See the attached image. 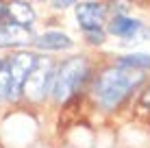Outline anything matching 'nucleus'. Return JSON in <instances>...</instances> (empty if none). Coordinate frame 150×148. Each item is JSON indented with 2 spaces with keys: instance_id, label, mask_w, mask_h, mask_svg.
Here are the masks:
<instances>
[{
  "instance_id": "nucleus-1",
  "label": "nucleus",
  "mask_w": 150,
  "mask_h": 148,
  "mask_svg": "<svg viewBox=\"0 0 150 148\" xmlns=\"http://www.w3.org/2000/svg\"><path fill=\"white\" fill-rule=\"evenodd\" d=\"M142 83V72L133 68H107L94 83V96L98 105L105 109H113L128 96L135 85Z\"/></svg>"
},
{
  "instance_id": "nucleus-2",
  "label": "nucleus",
  "mask_w": 150,
  "mask_h": 148,
  "mask_svg": "<svg viewBox=\"0 0 150 148\" xmlns=\"http://www.w3.org/2000/svg\"><path fill=\"white\" fill-rule=\"evenodd\" d=\"M89 74V65L83 57H72L59 68V72L54 76V100L57 103H65L76 89L81 87V83L85 81V76Z\"/></svg>"
},
{
  "instance_id": "nucleus-3",
  "label": "nucleus",
  "mask_w": 150,
  "mask_h": 148,
  "mask_svg": "<svg viewBox=\"0 0 150 148\" xmlns=\"http://www.w3.org/2000/svg\"><path fill=\"white\" fill-rule=\"evenodd\" d=\"M54 65L50 59H37L30 70L26 83L22 87V94L28 100H44L46 94L50 91V87H54Z\"/></svg>"
},
{
  "instance_id": "nucleus-4",
  "label": "nucleus",
  "mask_w": 150,
  "mask_h": 148,
  "mask_svg": "<svg viewBox=\"0 0 150 148\" xmlns=\"http://www.w3.org/2000/svg\"><path fill=\"white\" fill-rule=\"evenodd\" d=\"M35 61H37V57H33L30 52H18L15 57L9 59V72H11V91H9V98H15L18 94H22V87L26 83Z\"/></svg>"
},
{
  "instance_id": "nucleus-5",
  "label": "nucleus",
  "mask_w": 150,
  "mask_h": 148,
  "mask_svg": "<svg viewBox=\"0 0 150 148\" xmlns=\"http://www.w3.org/2000/svg\"><path fill=\"white\" fill-rule=\"evenodd\" d=\"M105 15H107V7L100 2H81L76 4V20L79 26L85 30H96L102 28L105 24Z\"/></svg>"
},
{
  "instance_id": "nucleus-6",
  "label": "nucleus",
  "mask_w": 150,
  "mask_h": 148,
  "mask_svg": "<svg viewBox=\"0 0 150 148\" xmlns=\"http://www.w3.org/2000/svg\"><path fill=\"white\" fill-rule=\"evenodd\" d=\"M30 39V28L18 24H0V46H24Z\"/></svg>"
},
{
  "instance_id": "nucleus-7",
  "label": "nucleus",
  "mask_w": 150,
  "mask_h": 148,
  "mask_svg": "<svg viewBox=\"0 0 150 148\" xmlns=\"http://www.w3.org/2000/svg\"><path fill=\"white\" fill-rule=\"evenodd\" d=\"M7 9H9V20H11L13 24L24 26V28L33 26L35 11H33V7H30L28 2H24V0H11V2L7 4Z\"/></svg>"
},
{
  "instance_id": "nucleus-8",
  "label": "nucleus",
  "mask_w": 150,
  "mask_h": 148,
  "mask_svg": "<svg viewBox=\"0 0 150 148\" xmlns=\"http://www.w3.org/2000/svg\"><path fill=\"white\" fill-rule=\"evenodd\" d=\"M35 46L41 50H65L72 48V39L65 33H59V30H50V33H44L35 39Z\"/></svg>"
},
{
  "instance_id": "nucleus-9",
  "label": "nucleus",
  "mask_w": 150,
  "mask_h": 148,
  "mask_svg": "<svg viewBox=\"0 0 150 148\" xmlns=\"http://www.w3.org/2000/svg\"><path fill=\"white\" fill-rule=\"evenodd\" d=\"M139 28H142V22L133 20V18H126V15H115L109 22V33L117 35V37H133Z\"/></svg>"
},
{
  "instance_id": "nucleus-10",
  "label": "nucleus",
  "mask_w": 150,
  "mask_h": 148,
  "mask_svg": "<svg viewBox=\"0 0 150 148\" xmlns=\"http://www.w3.org/2000/svg\"><path fill=\"white\" fill-rule=\"evenodd\" d=\"M120 65L133 68V70H150V55H144V52L126 55V57H120Z\"/></svg>"
},
{
  "instance_id": "nucleus-11",
  "label": "nucleus",
  "mask_w": 150,
  "mask_h": 148,
  "mask_svg": "<svg viewBox=\"0 0 150 148\" xmlns=\"http://www.w3.org/2000/svg\"><path fill=\"white\" fill-rule=\"evenodd\" d=\"M11 91V72H9V63H0V100L9 98Z\"/></svg>"
},
{
  "instance_id": "nucleus-12",
  "label": "nucleus",
  "mask_w": 150,
  "mask_h": 148,
  "mask_svg": "<svg viewBox=\"0 0 150 148\" xmlns=\"http://www.w3.org/2000/svg\"><path fill=\"white\" fill-rule=\"evenodd\" d=\"M85 37H87V42L89 44H105V30L102 28H96V30H87L85 33Z\"/></svg>"
},
{
  "instance_id": "nucleus-13",
  "label": "nucleus",
  "mask_w": 150,
  "mask_h": 148,
  "mask_svg": "<svg viewBox=\"0 0 150 148\" xmlns=\"http://www.w3.org/2000/svg\"><path fill=\"white\" fill-rule=\"evenodd\" d=\"M139 111L150 113V85L146 87V91L142 94V98H139Z\"/></svg>"
},
{
  "instance_id": "nucleus-14",
  "label": "nucleus",
  "mask_w": 150,
  "mask_h": 148,
  "mask_svg": "<svg viewBox=\"0 0 150 148\" xmlns=\"http://www.w3.org/2000/svg\"><path fill=\"white\" fill-rule=\"evenodd\" d=\"M76 0H54V9H65L70 4H74Z\"/></svg>"
},
{
  "instance_id": "nucleus-15",
  "label": "nucleus",
  "mask_w": 150,
  "mask_h": 148,
  "mask_svg": "<svg viewBox=\"0 0 150 148\" xmlns=\"http://www.w3.org/2000/svg\"><path fill=\"white\" fill-rule=\"evenodd\" d=\"M4 18H9V9H7V4L0 0V22H2Z\"/></svg>"
},
{
  "instance_id": "nucleus-16",
  "label": "nucleus",
  "mask_w": 150,
  "mask_h": 148,
  "mask_svg": "<svg viewBox=\"0 0 150 148\" xmlns=\"http://www.w3.org/2000/svg\"><path fill=\"white\" fill-rule=\"evenodd\" d=\"M41 2H44V0H41Z\"/></svg>"
},
{
  "instance_id": "nucleus-17",
  "label": "nucleus",
  "mask_w": 150,
  "mask_h": 148,
  "mask_svg": "<svg viewBox=\"0 0 150 148\" xmlns=\"http://www.w3.org/2000/svg\"><path fill=\"white\" fill-rule=\"evenodd\" d=\"M0 63H2V61H0Z\"/></svg>"
}]
</instances>
